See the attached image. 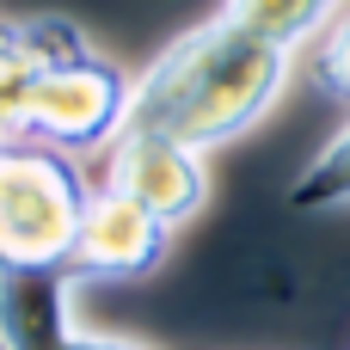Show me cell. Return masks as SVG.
<instances>
[{"instance_id":"3","label":"cell","mask_w":350,"mask_h":350,"mask_svg":"<svg viewBox=\"0 0 350 350\" xmlns=\"http://www.w3.org/2000/svg\"><path fill=\"white\" fill-rule=\"evenodd\" d=\"M129 92L135 80L117 74L111 62H98L92 49H74L62 62L43 68L37 92H31V117H25V142H49L62 154L74 148H105L123 123H129Z\"/></svg>"},{"instance_id":"11","label":"cell","mask_w":350,"mask_h":350,"mask_svg":"<svg viewBox=\"0 0 350 350\" xmlns=\"http://www.w3.org/2000/svg\"><path fill=\"white\" fill-rule=\"evenodd\" d=\"M0 350H6V345H0Z\"/></svg>"},{"instance_id":"4","label":"cell","mask_w":350,"mask_h":350,"mask_svg":"<svg viewBox=\"0 0 350 350\" xmlns=\"http://www.w3.org/2000/svg\"><path fill=\"white\" fill-rule=\"evenodd\" d=\"M105 166H98V185L123 191L129 203H142L148 215H160L166 228L191 221L203 209V154L172 142V135H148V129H117L105 148Z\"/></svg>"},{"instance_id":"10","label":"cell","mask_w":350,"mask_h":350,"mask_svg":"<svg viewBox=\"0 0 350 350\" xmlns=\"http://www.w3.org/2000/svg\"><path fill=\"white\" fill-rule=\"evenodd\" d=\"M308 74H314L320 92L350 98V12L320 31V43H314V55H308Z\"/></svg>"},{"instance_id":"2","label":"cell","mask_w":350,"mask_h":350,"mask_svg":"<svg viewBox=\"0 0 350 350\" xmlns=\"http://www.w3.org/2000/svg\"><path fill=\"white\" fill-rule=\"evenodd\" d=\"M92 185L49 142H0V265H68Z\"/></svg>"},{"instance_id":"1","label":"cell","mask_w":350,"mask_h":350,"mask_svg":"<svg viewBox=\"0 0 350 350\" xmlns=\"http://www.w3.org/2000/svg\"><path fill=\"white\" fill-rule=\"evenodd\" d=\"M289 68H295V49L271 43L265 31H252L246 18H234L221 6L135 80L123 129L172 135L185 148L209 154V148L246 135L283 98Z\"/></svg>"},{"instance_id":"6","label":"cell","mask_w":350,"mask_h":350,"mask_svg":"<svg viewBox=\"0 0 350 350\" xmlns=\"http://www.w3.org/2000/svg\"><path fill=\"white\" fill-rule=\"evenodd\" d=\"M166 240L172 228L160 215H148L142 203H129L123 191L111 185H92V203H86V221H80V240H74V271L80 283L86 277H142L166 258Z\"/></svg>"},{"instance_id":"8","label":"cell","mask_w":350,"mask_h":350,"mask_svg":"<svg viewBox=\"0 0 350 350\" xmlns=\"http://www.w3.org/2000/svg\"><path fill=\"white\" fill-rule=\"evenodd\" d=\"M234 18H246L252 31H265L271 43H283V49H301L308 37H320L326 25H332V12L345 6V0H221Z\"/></svg>"},{"instance_id":"9","label":"cell","mask_w":350,"mask_h":350,"mask_svg":"<svg viewBox=\"0 0 350 350\" xmlns=\"http://www.w3.org/2000/svg\"><path fill=\"white\" fill-rule=\"evenodd\" d=\"M289 209L320 215V209H350V123L301 166V178L289 185Z\"/></svg>"},{"instance_id":"5","label":"cell","mask_w":350,"mask_h":350,"mask_svg":"<svg viewBox=\"0 0 350 350\" xmlns=\"http://www.w3.org/2000/svg\"><path fill=\"white\" fill-rule=\"evenodd\" d=\"M74 265H0V345L6 350H142L129 338L86 332L74 320Z\"/></svg>"},{"instance_id":"7","label":"cell","mask_w":350,"mask_h":350,"mask_svg":"<svg viewBox=\"0 0 350 350\" xmlns=\"http://www.w3.org/2000/svg\"><path fill=\"white\" fill-rule=\"evenodd\" d=\"M86 49V37L68 18H6L0 25V142H25L31 92L49 62Z\"/></svg>"}]
</instances>
